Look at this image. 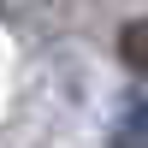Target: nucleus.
Instances as JSON below:
<instances>
[{
  "label": "nucleus",
  "instance_id": "f257e3e1",
  "mask_svg": "<svg viewBox=\"0 0 148 148\" xmlns=\"http://www.w3.org/2000/svg\"><path fill=\"white\" fill-rule=\"evenodd\" d=\"M119 53H125V65L148 77V18H130L125 30H119Z\"/></svg>",
  "mask_w": 148,
  "mask_h": 148
},
{
  "label": "nucleus",
  "instance_id": "f03ea898",
  "mask_svg": "<svg viewBox=\"0 0 148 148\" xmlns=\"http://www.w3.org/2000/svg\"><path fill=\"white\" fill-rule=\"evenodd\" d=\"M113 148H148V101H136V107L125 113V125H119Z\"/></svg>",
  "mask_w": 148,
  "mask_h": 148
}]
</instances>
